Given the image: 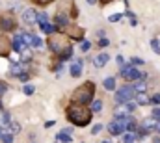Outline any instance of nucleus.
<instances>
[{
	"label": "nucleus",
	"instance_id": "nucleus-13",
	"mask_svg": "<svg viewBox=\"0 0 160 143\" xmlns=\"http://www.w3.org/2000/svg\"><path fill=\"white\" fill-rule=\"evenodd\" d=\"M82 67H84V62H82V60H75L73 65H71V76H73V78L80 76V74H82Z\"/></svg>",
	"mask_w": 160,
	"mask_h": 143
},
{
	"label": "nucleus",
	"instance_id": "nucleus-23",
	"mask_svg": "<svg viewBox=\"0 0 160 143\" xmlns=\"http://www.w3.org/2000/svg\"><path fill=\"white\" fill-rule=\"evenodd\" d=\"M56 138H58V141L60 143H71V136H69L67 132H60Z\"/></svg>",
	"mask_w": 160,
	"mask_h": 143
},
{
	"label": "nucleus",
	"instance_id": "nucleus-8",
	"mask_svg": "<svg viewBox=\"0 0 160 143\" xmlns=\"http://www.w3.org/2000/svg\"><path fill=\"white\" fill-rule=\"evenodd\" d=\"M15 26H17V22L11 15H0V30L2 32H11Z\"/></svg>",
	"mask_w": 160,
	"mask_h": 143
},
{
	"label": "nucleus",
	"instance_id": "nucleus-14",
	"mask_svg": "<svg viewBox=\"0 0 160 143\" xmlns=\"http://www.w3.org/2000/svg\"><path fill=\"white\" fill-rule=\"evenodd\" d=\"M24 48H28V47L24 45L22 36H17L15 39H13V50H15V52H24Z\"/></svg>",
	"mask_w": 160,
	"mask_h": 143
},
{
	"label": "nucleus",
	"instance_id": "nucleus-35",
	"mask_svg": "<svg viewBox=\"0 0 160 143\" xmlns=\"http://www.w3.org/2000/svg\"><path fill=\"white\" fill-rule=\"evenodd\" d=\"M89 48H91V43H89V41H84V43H82V47H80V50H82V52H88Z\"/></svg>",
	"mask_w": 160,
	"mask_h": 143
},
{
	"label": "nucleus",
	"instance_id": "nucleus-42",
	"mask_svg": "<svg viewBox=\"0 0 160 143\" xmlns=\"http://www.w3.org/2000/svg\"><path fill=\"white\" fill-rule=\"evenodd\" d=\"M19 80H21V82H28V74H26V72L19 74Z\"/></svg>",
	"mask_w": 160,
	"mask_h": 143
},
{
	"label": "nucleus",
	"instance_id": "nucleus-9",
	"mask_svg": "<svg viewBox=\"0 0 160 143\" xmlns=\"http://www.w3.org/2000/svg\"><path fill=\"white\" fill-rule=\"evenodd\" d=\"M13 50V43L11 39L6 36H0V56H8Z\"/></svg>",
	"mask_w": 160,
	"mask_h": 143
},
{
	"label": "nucleus",
	"instance_id": "nucleus-49",
	"mask_svg": "<svg viewBox=\"0 0 160 143\" xmlns=\"http://www.w3.org/2000/svg\"><path fill=\"white\" fill-rule=\"evenodd\" d=\"M101 143H112V141L110 140H104V141H101Z\"/></svg>",
	"mask_w": 160,
	"mask_h": 143
},
{
	"label": "nucleus",
	"instance_id": "nucleus-17",
	"mask_svg": "<svg viewBox=\"0 0 160 143\" xmlns=\"http://www.w3.org/2000/svg\"><path fill=\"white\" fill-rule=\"evenodd\" d=\"M128 108L127 106H121V108H116V111H114V115L116 117H128Z\"/></svg>",
	"mask_w": 160,
	"mask_h": 143
},
{
	"label": "nucleus",
	"instance_id": "nucleus-4",
	"mask_svg": "<svg viewBox=\"0 0 160 143\" xmlns=\"http://www.w3.org/2000/svg\"><path fill=\"white\" fill-rule=\"evenodd\" d=\"M134 95H136V91H134L132 86H123V87L118 89V93H116V102L118 104H127L128 101H132Z\"/></svg>",
	"mask_w": 160,
	"mask_h": 143
},
{
	"label": "nucleus",
	"instance_id": "nucleus-41",
	"mask_svg": "<svg viewBox=\"0 0 160 143\" xmlns=\"http://www.w3.org/2000/svg\"><path fill=\"white\" fill-rule=\"evenodd\" d=\"M101 130H102V125H95V126L91 128V132H93V134H97V132H101Z\"/></svg>",
	"mask_w": 160,
	"mask_h": 143
},
{
	"label": "nucleus",
	"instance_id": "nucleus-48",
	"mask_svg": "<svg viewBox=\"0 0 160 143\" xmlns=\"http://www.w3.org/2000/svg\"><path fill=\"white\" fill-rule=\"evenodd\" d=\"M95 2H97V0H88V4H95Z\"/></svg>",
	"mask_w": 160,
	"mask_h": 143
},
{
	"label": "nucleus",
	"instance_id": "nucleus-21",
	"mask_svg": "<svg viewBox=\"0 0 160 143\" xmlns=\"http://www.w3.org/2000/svg\"><path fill=\"white\" fill-rule=\"evenodd\" d=\"M9 72H11V74H17V76L22 74V65H21V62H19V63H13V65L9 67Z\"/></svg>",
	"mask_w": 160,
	"mask_h": 143
},
{
	"label": "nucleus",
	"instance_id": "nucleus-10",
	"mask_svg": "<svg viewBox=\"0 0 160 143\" xmlns=\"http://www.w3.org/2000/svg\"><path fill=\"white\" fill-rule=\"evenodd\" d=\"M22 19H24L26 24H36V22H38V11L32 9V7H28V9H24Z\"/></svg>",
	"mask_w": 160,
	"mask_h": 143
},
{
	"label": "nucleus",
	"instance_id": "nucleus-34",
	"mask_svg": "<svg viewBox=\"0 0 160 143\" xmlns=\"http://www.w3.org/2000/svg\"><path fill=\"white\" fill-rule=\"evenodd\" d=\"M151 115H153V119H155V121H160V108H153Z\"/></svg>",
	"mask_w": 160,
	"mask_h": 143
},
{
	"label": "nucleus",
	"instance_id": "nucleus-47",
	"mask_svg": "<svg viewBox=\"0 0 160 143\" xmlns=\"http://www.w3.org/2000/svg\"><path fill=\"white\" fill-rule=\"evenodd\" d=\"M153 143H160V138H153Z\"/></svg>",
	"mask_w": 160,
	"mask_h": 143
},
{
	"label": "nucleus",
	"instance_id": "nucleus-31",
	"mask_svg": "<svg viewBox=\"0 0 160 143\" xmlns=\"http://www.w3.org/2000/svg\"><path fill=\"white\" fill-rule=\"evenodd\" d=\"M13 140H15V138H13V134H9V132L2 136V141L4 143H13Z\"/></svg>",
	"mask_w": 160,
	"mask_h": 143
},
{
	"label": "nucleus",
	"instance_id": "nucleus-28",
	"mask_svg": "<svg viewBox=\"0 0 160 143\" xmlns=\"http://www.w3.org/2000/svg\"><path fill=\"white\" fill-rule=\"evenodd\" d=\"M71 54H73V47L67 48L65 52H62V54H60V60H67V58H71Z\"/></svg>",
	"mask_w": 160,
	"mask_h": 143
},
{
	"label": "nucleus",
	"instance_id": "nucleus-25",
	"mask_svg": "<svg viewBox=\"0 0 160 143\" xmlns=\"http://www.w3.org/2000/svg\"><path fill=\"white\" fill-rule=\"evenodd\" d=\"M41 30H43L45 34H48V36H50V34H54V32H56V26H52V24H48V22H47V24H43V26H41Z\"/></svg>",
	"mask_w": 160,
	"mask_h": 143
},
{
	"label": "nucleus",
	"instance_id": "nucleus-37",
	"mask_svg": "<svg viewBox=\"0 0 160 143\" xmlns=\"http://www.w3.org/2000/svg\"><path fill=\"white\" fill-rule=\"evenodd\" d=\"M136 104H138V102H130V101H128V102H127V104H125V106L128 108V111H130V113H132V111H134V110H136Z\"/></svg>",
	"mask_w": 160,
	"mask_h": 143
},
{
	"label": "nucleus",
	"instance_id": "nucleus-40",
	"mask_svg": "<svg viewBox=\"0 0 160 143\" xmlns=\"http://www.w3.org/2000/svg\"><path fill=\"white\" fill-rule=\"evenodd\" d=\"M8 91V84L6 82H0V95H4Z\"/></svg>",
	"mask_w": 160,
	"mask_h": 143
},
{
	"label": "nucleus",
	"instance_id": "nucleus-20",
	"mask_svg": "<svg viewBox=\"0 0 160 143\" xmlns=\"http://www.w3.org/2000/svg\"><path fill=\"white\" fill-rule=\"evenodd\" d=\"M142 126H145L149 132H151V130H157V121H153V119H147V121H143V123H142Z\"/></svg>",
	"mask_w": 160,
	"mask_h": 143
},
{
	"label": "nucleus",
	"instance_id": "nucleus-38",
	"mask_svg": "<svg viewBox=\"0 0 160 143\" xmlns=\"http://www.w3.org/2000/svg\"><path fill=\"white\" fill-rule=\"evenodd\" d=\"M108 43H110V41H108L106 37H101V39H99V47H101V48H102V47H108Z\"/></svg>",
	"mask_w": 160,
	"mask_h": 143
},
{
	"label": "nucleus",
	"instance_id": "nucleus-33",
	"mask_svg": "<svg viewBox=\"0 0 160 143\" xmlns=\"http://www.w3.org/2000/svg\"><path fill=\"white\" fill-rule=\"evenodd\" d=\"M151 47H153V50H155L157 54H160V43L157 41V39H153V41H151Z\"/></svg>",
	"mask_w": 160,
	"mask_h": 143
},
{
	"label": "nucleus",
	"instance_id": "nucleus-51",
	"mask_svg": "<svg viewBox=\"0 0 160 143\" xmlns=\"http://www.w3.org/2000/svg\"><path fill=\"white\" fill-rule=\"evenodd\" d=\"M0 138H2V132H0Z\"/></svg>",
	"mask_w": 160,
	"mask_h": 143
},
{
	"label": "nucleus",
	"instance_id": "nucleus-5",
	"mask_svg": "<svg viewBox=\"0 0 160 143\" xmlns=\"http://www.w3.org/2000/svg\"><path fill=\"white\" fill-rule=\"evenodd\" d=\"M125 128H127V117H116V121L108 125V132H110L112 136H119V134H123Z\"/></svg>",
	"mask_w": 160,
	"mask_h": 143
},
{
	"label": "nucleus",
	"instance_id": "nucleus-3",
	"mask_svg": "<svg viewBox=\"0 0 160 143\" xmlns=\"http://www.w3.org/2000/svg\"><path fill=\"white\" fill-rule=\"evenodd\" d=\"M93 95H95V84L93 82H84L73 91V102L80 104H89L93 102Z\"/></svg>",
	"mask_w": 160,
	"mask_h": 143
},
{
	"label": "nucleus",
	"instance_id": "nucleus-44",
	"mask_svg": "<svg viewBox=\"0 0 160 143\" xmlns=\"http://www.w3.org/2000/svg\"><path fill=\"white\" fill-rule=\"evenodd\" d=\"M52 125H54V121H47V123H45V126H47V128H50Z\"/></svg>",
	"mask_w": 160,
	"mask_h": 143
},
{
	"label": "nucleus",
	"instance_id": "nucleus-43",
	"mask_svg": "<svg viewBox=\"0 0 160 143\" xmlns=\"http://www.w3.org/2000/svg\"><path fill=\"white\" fill-rule=\"evenodd\" d=\"M116 62H118V63H119L121 67H123V65H125V63H123V62H125V60H123V56H118V58H116Z\"/></svg>",
	"mask_w": 160,
	"mask_h": 143
},
{
	"label": "nucleus",
	"instance_id": "nucleus-29",
	"mask_svg": "<svg viewBox=\"0 0 160 143\" xmlns=\"http://www.w3.org/2000/svg\"><path fill=\"white\" fill-rule=\"evenodd\" d=\"M34 91H36V87H34V86H30V84H26V86H24V89H22V93H24V95H32Z\"/></svg>",
	"mask_w": 160,
	"mask_h": 143
},
{
	"label": "nucleus",
	"instance_id": "nucleus-50",
	"mask_svg": "<svg viewBox=\"0 0 160 143\" xmlns=\"http://www.w3.org/2000/svg\"><path fill=\"white\" fill-rule=\"evenodd\" d=\"M2 108H4V106H2V102H0V110H2Z\"/></svg>",
	"mask_w": 160,
	"mask_h": 143
},
{
	"label": "nucleus",
	"instance_id": "nucleus-46",
	"mask_svg": "<svg viewBox=\"0 0 160 143\" xmlns=\"http://www.w3.org/2000/svg\"><path fill=\"white\" fill-rule=\"evenodd\" d=\"M157 132L160 134V121H157Z\"/></svg>",
	"mask_w": 160,
	"mask_h": 143
},
{
	"label": "nucleus",
	"instance_id": "nucleus-12",
	"mask_svg": "<svg viewBox=\"0 0 160 143\" xmlns=\"http://www.w3.org/2000/svg\"><path fill=\"white\" fill-rule=\"evenodd\" d=\"M108 60H110V56L106 54V52H101L99 56H95V60H93V63H95V67H104L106 63H108Z\"/></svg>",
	"mask_w": 160,
	"mask_h": 143
},
{
	"label": "nucleus",
	"instance_id": "nucleus-32",
	"mask_svg": "<svg viewBox=\"0 0 160 143\" xmlns=\"http://www.w3.org/2000/svg\"><path fill=\"white\" fill-rule=\"evenodd\" d=\"M143 63H145V62H143L142 58H132V60H130V65H134V67H138V65H143Z\"/></svg>",
	"mask_w": 160,
	"mask_h": 143
},
{
	"label": "nucleus",
	"instance_id": "nucleus-19",
	"mask_svg": "<svg viewBox=\"0 0 160 143\" xmlns=\"http://www.w3.org/2000/svg\"><path fill=\"white\" fill-rule=\"evenodd\" d=\"M127 128H128L130 132H134V130H138V123H136V119H132L130 115L127 117Z\"/></svg>",
	"mask_w": 160,
	"mask_h": 143
},
{
	"label": "nucleus",
	"instance_id": "nucleus-45",
	"mask_svg": "<svg viewBox=\"0 0 160 143\" xmlns=\"http://www.w3.org/2000/svg\"><path fill=\"white\" fill-rule=\"evenodd\" d=\"M110 2H114V0H101V6H106V4H110Z\"/></svg>",
	"mask_w": 160,
	"mask_h": 143
},
{
	"label": "nucleus",
	"instance_id": "nucleus-24",
	"mask_svg": "<svg viewBox=\"0 0 160 143\" xmlns=\"http://www.w3.org/2000/svg\"><path fill=\"white\" fill-rule=\"evenodd\" d=\"M48 22V15L43 11V13H38V24L39 26H43V24H47Z\"/></svg>",
	"mask_w": 160,
	"mask_h": 143
},
{
	"label": "nucleus",
	"instance_id": "nucleus-18",
	"mask_svg": "<svg viewBox=\"0 0 160 143\" xmlns=\"http://www.w3.org/2000/svg\"><path fill=\"white\" fill-rule=\"evenodd\" d=\"M134 91H136V93H145V91H147V84H145V80H140V82L134 86Z\"/></svg>",
	"mask_w": 160,
	"mask_h": 143
},
{
	"label": "nucleus",
	"instance_id": "nucleus-26",
	"mask_svg": "<svg viewBox=\"0 0 160 143\" xmlns=\"http://www.w3.org/2000/svg\"><path fill=\"white\" fill-rule=\"evenodd\" d=\"M19 130H21V126H19L17 123H9V125H8V132H9V134H13V136H15Z\"/></svg>",
	"mask_w": 160,
	"mask_h": 143
},
{
	"label": "nucleus",
	"instance_id": "nucleus-2",
	"mask_svg": "<svg viewBox=\"0 0 160 143\" xmlns=\"http://www.w3.org/2000/svg\"><path fill=\"white\" fill-rule=\"evenodd\" d=\"M47 45H48V48L52 52H56L60 56L62 52H65L67 48H71V37L67 36L65 32H62V34H50Z\"/></svg>",
	"mask_w": 160,
	"mask_h": 143
},
{
	"label": "nucleus",
	"instance_id": "nucleus-16",
	"mask_svg": "<svg viewBox=\"0 0 160 143\" xmlns=\"http://www.w3.org/2000/svg\"><path fill=\"white\" fill-rule=\"evenodd\" d=\"M136 102L142 104V106H145V104L151 102V99L147 97V93H136Z\"/></svg>",
	"mask_w": 160,
	"mask_h": 143
},
{
	"label": "nucleus",
	"instance_id": "nucleus-15",
	"mask_svg": "<svg viewBox=\"0 0 160 143\" xmlns=\"http://www.w3.org/2000/svg\"><path fill=\"white\" fill-rule=\"evenodd\" d=\"M104 89H108V91H114L116 89V78L114 76H106L104 78Z\"/></svg>",
	"mask_w": 160,
	"mask_h": 143
},
{
	"label": "nucleus",
	"instance_id": "nucleus-30",
	"mask_svg": "<svg viewBox=\"0 0 160 143\" xmlns=\"http://www.w3.org/2000/svg\"><path fill=\"white\" fill-rule=\"evenodd\" d=\"M121 17H123L121 13H114V15H110V17H108V21H110V22H119Z\"/></svg>",
	"mask_w": 160,
	"mask_h": 143
},
{
	"label": "nucleus",
	"instance_id": "nucleus-11",
	"mask_svg": "<svg viewBox=\"0 0 160 143\" xmlns=\"http://www.w3.org/2000/svg\"><path fill=\"white\" fill-rule=\"evenodd\" d=\"M54 22H56V28H65V26L69 24V17H67L65 13H56Z\"/></svg>",
	"mask_w": 160,
	"mask_h": 143
},
{
	"label": "nucleus",
	"instance_id": "nucleus-27",
	"mask_svg": "<svg viewBox=\"0 0 160 143\" xmlns=\"http://www.w3.org/2000/svg\"><path fill=\"white\" fill-rule=\"evenodd\" d=\"M136 140H138V138H136V134L128 132V134H125V138H123V143H134Z\"/></svg>",
	"mask_w": 160,
	"mask_h": 143
},
{
	"label": "nucleus",
	"instance_id": "nucleus-36",
	"mask_svg": "<svg viewBox=\"0 0 160 143\" xmlns=\"http://www.w3.org/2000/svg\"><path fill=\"white\" fill-rule=\"evenodd\" d=\"M54 0H34V4H39V6H48V4H52Z\"/></svg>",
	"mask_w": 160,
	"mask_h": 143
},
{
	"label": "nucleus",
	"instance_id": "nucleus-6",
	"mask_svg": "<svg viewBox=\"0 0 160 143\" xmlns=\"http://www.w3.org/2000/svg\"><path fill=\"white\" fill-rule=\"evenodd\" d=\"M121 76H123L125 80H132V82H136V80H140L142 72L138 71L134 65H123V67H121Z\"/></svg>",
	"mask_w": 160,
	"mask_h": 143
},
{
	"label": "nucleus",
	"instance_id": "nucleus-7",
	"mask_svg": "<svg viewBox=\"0 0 160 143\" xmlns=\"http://www.w3.org/2000/svg\"><path fill=\"white\" fill-rule=\"evenodd\" d=\"M63 32L71 37L73 41H82V39H84V28H80V26H75V24L69 26V24H67V26L63 28Z\"/></svg>",
	"mask_w": 160,
	"mask_h": 143
},
{
	"label": "nucleus",
	"instance_id": "nucleus-1",
	"mask_svg": "<svg viewBox=\"0 0 160 143\" xmlns=\"http://www.w3.org/2000/svg\"><path fill=\"white\" fill-rule=\"evenodd\" d=\"M65 115H67V119H69L73 125H77V126H86V125L91 123L93 111H91V108H88V104L71 102V104L67 106V110H65Z\"/></svg>",
	"mask_w": 160,
	"mask_h": 143
},
{
	"label": "nucleus",
	"instance_id": "nucleus-39",
	"mask_svg": "<svg viewBox=\"0 0 160 143\" xmlns=\"http://www.w3.org/2000/svg\"><path fill=\"white\" fill-rule=\"evenodd\" d=\"M151 102H153V104H160V93H157V95L151 97Z\"/></svg>",
	"mask_w": 160,
	"mask_h": 143
},
{
	"label": "nucleus",
	"instance_id": "nucleus-22",
	"mask_svg": "<svg viewBox=\"0 0 160 143\" xmlns=\"http://www.w3.org/2000/svg\"><path fill=\"white\" fill-rule=\"evenodd\" d=\"M91 111H93V113L102 111V101H93V102H91Z\"/></svg>",
	"mask_w": 160,
	"mask_h": 143
}]
</instances>
